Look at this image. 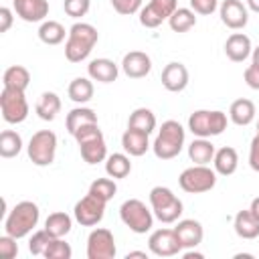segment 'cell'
<instances>
[{
	"mask_svg": "<svg viewBox=\"0 0 259 259\" xmlns=\"http://www.w3.org/2000/svg\"><path fill=\"white\" fill-rule=\"evenodd\" d=\"M99 40V32L93 24L89 22H75L69 28L67 34V42H65V57L69 63H81L85 61L93 47Z\"/></svg>",
	"mask_w": 259,
	"mask_h": 259,
	"instance_id": "1",
	"label": "cell"
},
{
	"mask_svg": "<svg viewBox=\"0 0 259 259\" xmlns=\"http://www.w3.org/2000/svg\"><path fill=\"white\" fill-rule=\"evenodd\" d=\"M184 140H186V132L184 127L176 121V119H168L160 125L156 140L152 144V150L156 154V158L160 160H172L176 158L182 148H184Z\"/></svg>",
	"mask_w": 259,
	"mask_h": 259,
	"instance_id": "2",
	"label": "cell"
},
{
	"mask_svg": "<svg viewBox=\"0 0 259 259\" xmlns=\"http://www.w3.org/2000/svg\"><path fill=\"white\" fill-rule=\"evenodd\" d=\"M38 217H40L38 206L32 200H22L14 204V208L6 214L4 231L12 235L14 239H22L38 225Z\"/></svg>",
	"mask_w": 259,
	"mask_h": 259,
	"instance_id": "3",
	"label": "cell"
},
{
	"mask_svg": "<svg viewBox=\"0 0 259 259\" xmlns=\"http://www.w3.org/2000/svg\"><path fill=\"white\" fill-rule=\"evenodd\" d=\"M150 206H152L154 217L166 225L176 223L184 210L182 200L166 186H154L150 190Z\"/></svg>",
	"mask_w": 259,
	"mask_h": 259,
	"instance_id": "4",
	"label": "cell"
},
{
	"mask_svg": "<svg viewBox=\"0 0 259 259\" xmlns=\"http://www.w3.org/2000/svg\"><path fill=\"white\" fill-rule=\"evenodd\" d=\"M227 113L221 109H196L188 117V130L196 138H212L221 136L227 130Z\"/></svg>",
	"mask_w": 259,
	"mask_h": 259,
	"instance_id": "5",
	"label": "cell"
},
{
	"mask_svg": "<svg viewBox=\"0 0 259 259\" xmlns=\"http://www.w3.org/2000/svg\"><path fill=\"white\" fill-rule=\"evenodd\" d=\"M119 219L136 235H146L154 227V212L140 198H127L119 206Z\"/></svg>",
	"mask_w": 259,
	"mask_h": 259,
	"instance_id": "6",
	"label": "cell"
},
{
	"mask_svg": "<svg viewBox=\"0 0 259 259\" xmlns=\"http://www.w3.org/2000/svg\"><path fill=\"white\" fill-rule=\"evenodd\" d=\"M178 184L188 194H202L214 188L217 184V172L208 168L206 164H194L178 176Z\"/></svg>",
	"mask_w": 259,
	"mask_h": 259,
	"instance_id": "7",
	"label": "cell"
},
{
	"mask_svg": "<svg viewBox=\"0 0 259 259\" xmlns=\"http://www.w3.org/2000/svg\"><path fill=\"white\" fill-rule=\"evenodd\" d=\"M28 158L34 166H51L57 156V136L51 130H38L32 134L26 146Z\"/></svg>",
	"mask_w": 259,
	"mask_h": 259,
	"instance_id": "8",
	"label": "cell"
},
{
	"mask_svg": "<svg viewBox=\"0 0 259 259\" xmlns=\"http://www.w3.org/2000/svg\"><path fill=\"white\" fill-rule=\"evenodd\" d=\"M0 111L6 123H22L28 117V101L24 97V91L2 87Z\"/></svg>",
	"mask_w": 259,
	"mask_h": 259,
	"instance_id": "9",
	"label": "cell"
},
{
	"mask_svg": "<svg viewBox=\"0 0 259 259\" xmlns=\"http://www.w3.org/2000/svg\"><path fill=\"white\" fill-rule=\"evenodd\" d=\"M105 204L107 200L99 198L93 192H87L73 208V217L79 225L83 227H95L97 223H101L103 214H105Z\"/></svg>",
	"mask_w": 259,
	"mask_h": 259,
	"instance_id": "10",
	"label": "cell"
},
{
	"mask_svg": "<svg viewBox=\"0 0 259 259\" xmlns=\"http://www.w3.org/2000/svg\"><path fill=\"white\" fill-rule=\"evenodd\" d=\"M117 253L115 239L109 229H93L87 237V259H113Z\"/></svg>",
	"mask_w": 259,
	"mask_h": 259,
	"instance_id": "11",
	"label": "cell"
},
{
	"mask_svg": "<svg viewBox=\"0 0 259 259\" xmlns=\"http://www.w3.org/2000/svg\"><path fill=\"white\" fill-rule=\"evenodd\" d=\"M178 8V0H150L146 6H142L140 24L146 28H158L164 20L172 16V12Z\"/></svg>",
	"mask_w": 259,
	"mask_h": 259,
	"instance_id": "12",
	"label": "cell"
},
{
	"mask_svg": "<svg viewBox=\"0 0 259 259\" xmlns=\"http://www.w3.org/2000/svg\"><path fill=\"white\" fill-rule=\"evenodd\" d=\"M148 249L156 257H174L182 251V245L174 229H156L148 237Z\"/></svg>",
	"mask_w": 259,
	"mask_h": 259,
	"instance_id": "13",
	"label": "cell"
},
{
	"mask_svg": "<svg viewBox=\"0 0 259 259\" xmlns=\"http://www.w3.org/2000/svg\"><path fill=\"white\" fill-rule=\"evenodd\" d=\"M221 22L231 30H241L249 22V8L241 0H223L219 6Z\"/></svg>",
	"mask_w": 259,
	"mask_h": 259,
	"instance_id": "14",
	"label": "cell"
},
{
	"mask_svg": "<svg viewBox=\"0 0 259 259\" xmlns=\"http://www.w3.org/2000/svg\"><path fill=\"white\" fill-rule=\"evenodd\" d=\"M188 79H190V77H188L186 65H182V63H178V61L168 63V65L162 69V85H164V89L170 91V93H180V91H184L186 85H188Z\"/></svg>",
	"mask_w": 259,
	"mask_h": 259,
	"instance_id": "15",
	"label": "cell"
},
{
	"mask_svg": "<svg viewBox=\"0 0 259 259\" xmlns=\"http://www.w3.org/2000/svg\"><path fill=\"white\" fill-rule=\"evenodd\" d=\"M174 233L182 245V249H194L202 243V237H204V229L198 221L194 219H182L176 223L174 227Z\"/></svg>",
	"mask_w": 259,
	"mask_h": 259,
	"instance_id": "16",
	"label": "cell"
},
{
	"mask_svg": "<svg viewBox=\"0 0 259 259\" xmlns=\"http://www.w3.org/2000/svg\"><path fill=\"white\" fill-rule=\"evenodd\" d=\"M14 14L24 22H45L49 14L47 0H12Z\"/></svg>",
	"mask_w": 259,
	"mask_h": 259,
	"instance_id": "17",
	"label": "cell"
},
{
	"mask_svg": "<svg viewBox=\"0 0 259 259\" xmlns=\"http://www.w3.org/2000/svg\"><path fill=\"white\" fill-rule=\"evenodd\" d=\"M121 71L130 79H142L152 71V59L142 51H130L121 59Z\"/></svg>",
	"mask_w": 259,
	"mask_h": 259,
	"instance_id": "18",
	"label": "cell"
},
{
	"mask_svg": "<svg viewBox=\"0 0 259 259\" xmlns=\"http://www.w3.org/2000/svg\"><path fill=\"white\" fill-rule=\"evenodd\" d=\"M251 53H253V45L245 32H233L225 42V55L233 63H243Z\"/></svg>",
	"mask_w": 259,
	"mask_h": 259,
	"instance_id": "19",
	"label": "cell"
},
{
	"mask_svg": "<svg viewBox=\"0 0 259 259\" xmlns=\"http://www.w3.org/2000/svg\"><path fill=\"white\" fill-rule=\"evenodd\" d=\"M148 136L150 134H146V132L127 127L123 132V136H121V148L130 156H144L150 150V138Z\"/></svg>",
	"mask_w": 259,
	"mask_h": 259,
	"instance_id": "20",
	"label": "cell"
},
{
	"mask_svg": "<svg viewBox=\"0 0 259 259\" xmlns=\"http://www.w3.org/2000/svg\"><path fill=\"white\" fill-rule=\"evenodd\" d=\"M87 73L93 81H99V83H113L117 79V65L111 61V59H93L89 65H87Z\"/></svg>",
	"mask_w": 259,
	"mask_h": 259,
	"instance_id": "21",
	"label": "cell"
},
{
	"mask_svg": "<svg viewBox=\"0 0 259 259\" xmlns=\"http://www.w3.org/2000/svg\"><path fill=\"white\" fill-rule=\"evenodd\" d=\"M212 166H214V172L221 174V176H231V174H235V170H237V166H239V154H237V150L231 148V146L219 148V150L214 152Z\"/></svg>",
	"mask_w": 259,
	"mask_h": 259,
	"instance_id": "22",
	"label": "cell"
},
{
	"mask_svg": "<svg viewBox=\"0 0 259 259\" xmlns=\"http://www.w3.org/2000/svg\"><path fill=\"white\" fill-rule=\"evenodd\" d=\"M233 227H235V233L241 237V239H257L259 237V219L247 208V210H239L235 214V221H233Z\"/></svg>",
	"mask_w": 259,
	"mask_h": 259,
	"instance_id": "23",
	"label": "cell"
},
{
	"mask_svg": "<svg viewBox=\"0 0 259 259\" xmlns=\"http://www.w3.org/2000/svg\"><path fill=\"white\" fill-rule=\"evenodd\" d=\"M34 111L42 121H53L61 111V97L55 91L40 93V97H38V101L34 105Z\"/></svg>",
	"mask_w": 259,
	"mask_h": 259,
	"instance_id": "24",
	"label": "cell"
},
{
	"mask_svg": "<svg viewBox=\"0 0 259 259\" xmlns=\"http://www.w3.org/2000/svg\"><path fill=\"white\" fill-rule=\"evenodd\" d=\"M255 103L251 99H235L229 107V119L235 123V125H249L253 119H255Z\"/></svg>",
	"mask_w": 259,
	"mask_h": 259,
	"instance_id": "25",
	"label": "cell"
},
{
	"mask_svg": "<svg viewBox=\"0 0 259 259\" xmlns=\"http://www.w3.org/2000/svg\"><path fill=\"white\" fill-rule=\"evenodd\" d=\"M79 152H81V158L87 162V164H99L107 158V146H105V138L99 136V138H93V140H87V142H81L79 144Z\"/></svg>",
	"mask_w": 259,
	"mask_h": 259,
	"instance_id": "26",
	"label": "cell"
},
{
	"mask_svg": "<svg viewBox=\"0 0 259 259\" xmlns=\"http://www.w3.org/2000/svg\"><path fill=\"white\" fill-rule=\"evenodd\" d=\"M91 123H97V113L91 109V107H75L67 113V119H65V125H67V132L73 136L77 130L85 127V125H91Z\"/></svg>",
	"mask_w": 259,
	"mask_h": 259,
	"instance_id": "27",
	"label": "cell"
},
{
	"mask_svg": "<svg viewBox=\"0 0 259 259\" xmlns=\"http://www.w3.org/2000/svg\"><path fill=\"white\" fill-rule=\"evenodd\" d=\"M214 144L208 138H196L192 140V144L188 146V158L194 164H210L214 158Z\"/></svg>",
	"mask_w": 259,
	"mask_h": 259,
	"instance_id": "28",
	"label": "cell"
},
{
	"mask_svg": "<svg viewBox=\"0 0 259 259\" xmlns=\"http://www.w3.org/2000/svg\"><path fill=\"white\" fill-rule=\"evenodd\" d=\"M30 83V73L26 67L22 65H12L4 71L2 75V85L8 87V89H18V91H26Z\"/></svg>",
	"mask_w": 259,
	"mask_h": 259,
	"instance_id": "29",
	"label": "cell"
},
{
	"mask_svg": "<svg viewBox=\"0 0 259 259\" xmlns=\"http://www.w3.org/2000/svg\"><path fill=\"white\" fill-rule=\"evenodd\" d=\"M91 81H93L91 77H75L69 83V89H67L71 101L81 103V105L91 101V97H93V83Z\"/></svg>",
	"mask_w": 259,
	"mask_h": 259,
	"instance_id": "30",
	"label": "cell"
},
{
	"mask_svg": "<svg viewBox=\"0 0 259 259\" xmlns=\"http://www.w3.org/2000/svg\"><path fill=\"white\" fill-rule=\"evenodd\" d=\"M127 127H134V130H140V132H146V134H152L156 130V115L152 109L148 107H138L130 113V119H127Z\"/></svg>",
	"mask_w": 259,
	"mask_h": 259,
	"instance_id": "31",
	"label": "cell"
},
{
	"mask_svg": "<svg viewBox=\"0 0 259 259\" xmlns=\"http://www.w3.org/2000/svg\"><path fill=\"white\" fill-rule=\"evenodd\" d=\"M105 172H107V176H111V178H125V176L132 172L130 156H125V154H121V152L109 154V156L105 158Z\"/></svg>",
	"mask_w": 259,
	"mask_h": 259,
	"instance_id": "32",
	"label": "cell"
},
{
	"mask_svg": "<svg viewBox=\"0 0 259 259\" xmlns=\"http://www.w3.org/2000/svg\"><path fill=\"white\" fill-rule=\"evenodd\" d=\"M168 24L174 32H188L196 26V12L192 8H176L168 18Z\"/></svg>",
	"mask_w": 259,
	"mask_h": 259,
	"instance_id": "33",
	"label": "cell"
},
{
	"mask_svg": "<svg viewBox=\"0 0 259 259\" xmlns=\"http://www.w3.org/2000/svg\"><path fill=\"white\" fill-rule=\"evenodd\" d=\"M65 34H69V32H65V26L61 22H57V20H45L38 26V38L45 45H51V47L61 45L65 40Z\"/></svg>",
	"mask_w": 259,
	"mask_h": 259,
	"instance_id": "34",
	"label": "cell"
},
{
	"mask_svg": "<svg viewBox=\"0 0 259 259\" xmlns=\"http://www.w3.org/2000/svg\"><path fill=\"white\" fill-rule=\"evenodd\" d=\"M71 227H73V219L67 214V212H51L45 221V229L53 235V237H65L71 233Z\"/></svg>",
	"mask_w": 259,
	"mask_h": 259,
	"instance_id": "35",
	"label": "cell"
},
{
	"mask_svg": "<svg viewBox=\"0 0 259 259\" xmlns=\"http://www.w3.org/2000/svg\"><path fill=\"white\" fill-rule=\"evenodd\" d=\"M22 150V138L14 130H4L0 134V156L2 158H14Z\"/></svg>",
	"mask_w": 259,
	"mask_h": 259,
	"instance_id": "36",
	"label": "cell"
},
{
	"mask_svg": "<svg viewBox=\"0 0 259 259\" xmlns=\"http://www.w3.org/2000/svg\"><path fill=\"white\" fill-rule=\"evenodd\" d=\"M89 192H93V194H97L99 198H103V200L109 202V200L115 196V192H117L115 178L111 180V176H109V178H97V180H93L91 186H89Z\"/></svg>",
	"mask_w": 259,
	"mask_h": 259,
	"instance_id": "37",
	"label": "cell"
},
{
	"mask_svg": "<svg viewBox=\"0 0 259 259\" xmlns=\"http://www.w3.org/2000/svg\"><path fill=\"white\" fill-rule=\"evenodd\" d=\"M71 255H73L71 245L67 241H63V237H53L42 257H47V259H71Z\"/></svg>",
	"mask_w": 259,
	"mask_h": 259,
	"instance_id": "38",
	"label": "cell"
},
{
	"mask_svg": "<svg viewBox=\"0 0 259 259\" xmlns=\"http://www.w3.org/2000/svg\"><path fill=\"white\" fill-rule=\"evenodd\" d=\"M51 239H53V235H51L47 229L32 233V237H30V241H28V251H30L32 255H45V251H47Z\"/></svg>",
	"mask_w": 259,
	"mask_h": 259,
	"instance_id": "39",
	"label": "cell"
},
{
	"mask_svg": "<svg viewBox=\"0 0 259 259\" xmlns=\"http://www.w3.org/2000/svg\"><path fill=\"white\" fill-rule=\"evenodd\" d=\"M63 8L71 18H81L89 12L91 0H63Z\"/></svg>",
	"mask_w": 259,
	"mask_h": 259,
	"instance_id": "40",
	"label": "cell"
},
{
	"mask_svg": "<svg viewBox=\"0 0 259 259\" xmlns=\"http://www.w3.org/2000/svg\"><path fill=\"white\" fill-rule=\"evenodd\" d=\"M113 10L123 16H132L142 10V0H109Z\"/></svg>",
	"mask_w": 259,
	"mask_h": 259,
	"instance_id": "41",
	"label": "cell"
},
{
	"mask_svg": "<svg viewBox=\"0 0 259 259\" xmlns=\"http://www.w3.org/2000/svg\"><path fill=\"white\" fill-rule=\"evenodd\" d=\"M0 255L4 259H12L18 255V245H16V239L12 235H2L0 237Z\"/></svg>",
	"mask_w": 259,
	"mask_h": 259,
	"instance_id": "42",
	"label": "cell"
},
{
	"mask_svg": "<svg viewBox=\"0 0 259 259\" xmlns=\"http://www.w3.org/2000/svg\"><path fill=\"white\" fill-rule=\"evenodd\" d=\"M219 6V0H190V8L196 12V14H212Z\"/></svg>",
	"mask_w": 259,
	"mask_h": 259,
	"instance_id": "43",
	"label": "cell"
},
{
	"mask_svg": "<svg viewBox=\"0 0 259 259\" xmlns=\"http://www.w3.org/2000/svg\"><path fill=\"white\" fill-rule=\"evenodd\" d=\"M243 79H245V83H247L251 89H259V65L251 63V65L245 69Z\"/></svg>",
	"mask_w": 259,
	"mask_h": 259,
	"instance_id": "44",
	"label": "cell"
},
{
	"mask_svg": "<svg viewBox=\"0 0 259 259\" xmlns=\"http://www.w3.org/2000/svg\"><path fill=\"white\" fill-rule=\"evenodd\" d=\"M249 166L259 172V134H255V138L251 140V146H249Z\"/></svg>",
	"mask_w": 259,
	"mask_h": 259,
	"instance_id": "45",
	"label": "cell"
},
{
	"mask_svg": "<svg viewBox=\"0 0 259 259\" xmlns=\"http://www.w3.org/2000/svg\"><path fill=\"white\" fill-rule=\"evenodd\" d=\"M12 20H14L12 10L6 8V6H2L0 8V32H8V28L12 26Z\"/></svg>",
	"mask_w": 259,
	"mask_h": 259,
	"instance_id": "46",
	"label": "cell"
},
{
	"mask_svg": "<svg viewBox=\"0 0 259 259\" xmlns=\"http://www.w3.org/2000/svg\"><path fill=\"white\" fill-rule=\"evenodd\" d=\"M249 210L259 219V196H255L253 200H251V206H249Z\"/></svg>",
	"mask_w": 259,
	"mask_h": 259,
	"instance_id": "47",
	"label": "cell"
},
{
	"mask_svg": "<svg viewBox=\"0 0 259 259\" xmlns=\"http://www.w3.org/2000/svg\"><path fill=\"white\" fill-rule=\"evenodd\" d=\"M134 257H142V259H148V253L146 251H130L125 255V259H134Z\"/></svg>",
	"mask_w": 259,
	"mask_h": 259,
	"instance_id": "48",
	"label": "cell"
},
{
	"mask_svg": "<svg viewBox=\"0 0 259 259\" xmlns=\"http://www.w3.org/2000/svg\"><path fill=\"white\" fill-rule=\"evenodd\" d=\"M245 2H247V8L249 10H253V12L259 14V0H245Z\"/></svg>",
	"mask_w": 259,
	"mask_h": 259,
	"instance_id": "49",
	"label": "cell"
},
{
	"mask_svg": "<svg viewBox=\"0 0 259 259\" xmlns=\"http://www.w3.org/2000/svg\"><path fill=\"white\" fill-rule=\"evenodd\" d=\"M192 257H194V259H202L204 255H202V253H196V251H192V249L184 253V259H192Z\"/></svg>",
	"mask_w": 259,
	"mask_h": 259,
	"instance_id": "50",
	"label": "cell"
},
{
	"mask_svg": "<svg viewBox=\"0 0 259 259\" xmlns=\"http://www.w3.org/2000/svg\"><path fill=\"white\" fill-rule=\"evenodd\" d=\"M251 57H253V63H255V65H259V47H255V49H253Z\"/></svg>",
	"mask_w": 259,
	"mask_h": 259,
	"instance_id": "51",
	"label": "cell"
},
{
	"mask_svg": "<svg viewBox=\"0 0 259 259\" xmlns=\"http://www.w3.org/2000/svg\"><path fill=\"white\" fill-rule=\"evenodd\" d=\"M257 134H259V121H257Z\"/></svg>",
	"mask_w": 259,
	"mask_h": 259,
	"instance_id": "52",
	"label": "cell"
}]
</instances>
